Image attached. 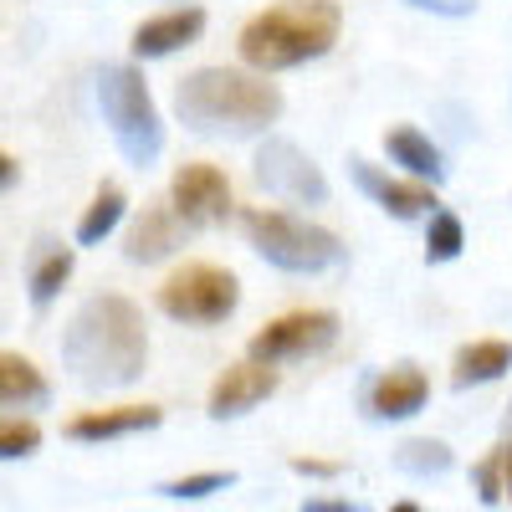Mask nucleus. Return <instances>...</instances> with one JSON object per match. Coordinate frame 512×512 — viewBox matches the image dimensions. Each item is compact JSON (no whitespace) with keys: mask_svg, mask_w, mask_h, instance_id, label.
Wrapping results in <instances>:
<instances>
[{"mask_svg":"<svg viewBox=\"0 0 512 512\" xmlns=\"http://www.w3.org/2000/svg\"><path fill=\"white\" fill-rule=\"evenodd\" d=\"M231 482H236V472H195V477H180V482H164L159 497H169V502H200L210 492H226Z\"/></svg>","mask_w":512,"mask_h":512,"instance_id":"nucleus-23","label":"nucleus"},{"mask_svg":"<svg viewBox=\"0 0 512 512\" xmlns=\"http://www.w3.org/2000/svg\"><path fill=\"white\" fill-rule=\"evenodd\" d=\"M180 246V216H175V205L169 210H159V205H149L144 216L128 226V236H123V256L128 262H164L169 251Z\"/></svg>","mask_w":512,"mask_h":512,"instance_id":"nucleus-15","label":"nucleus"},{"mask_svg":"<svg viewBox=\"0 0 512 512\" xmlns=\"http://www.w3.org/2000/svg\"><path fill=\"white\" fill-rule=\"evenodd\" d=\"M164 420L159 405H118V410H88L67 420V441H118V436H139L154 431Z\"/></svg>","mask_w":512,"mask_h":512,"instance_id":"nucleus-14","label":"nucleus"},{"mask_svg":"<svg viewBox=\"0 0 512 512\" xmlns=\"http://www.w3.org/2000/svg\"><path fill=\"white\" fill-rule=\"evenodd\" d=\"M477 497H482V507H502L507 502V482H502V446L487 456V461H477Z\"/></svg>","mask_w":512,"mask_h":512,"instance_id":"nucleus-25","label":"nucleus"},{"mask_svg":"<svg viewBox=\"0 0 512 512\" xmlns=\"http://www.w3.org/2000/svg\"><path fill=\"white\" fill-rule=\"evenodd\" d=\"M175 113L200 139H256L282 118V93L277 82H267V72L251 77L231 67H200L180 77Z\"/></svg>","mask_w":512,"mask_h":512,"instance_id":"nucleus-2","label":"nucleus"},{"mask_svg":"<svg viewBox=\"0 0 512 512\" xmlns=\"http://www.w3.org/2000/svg\"><path fill=\"white\" fill-rule=\"evenodd\" d=\"M461 246H466L461 216H456V210H431V226H425V262H431V267L456 262Z\"/></svg>","mask_w":512,"mask_h":512,"instance_id":"nucleus-21","label":"nucleus"},{"mask_svg":"<svg viewBox=\"0 0 512 512\" xmlns=\"http://www.w3.org/2000/svg\"><path fill=\"white\" fill-rule=\"evenodd\" d=\"M338 31H344L338 0H282L241 26L236 52L251 72H287L333 52Z\"/></svg>","mask_w":512,"mask_h":512,"instance_id":"nucleus-3","label":"nucleus"},{"mask_svg":"<svg viewBox=\"0 0 512 512\" xmlns=\"http://www.w3.org/2000/svg\"><path fill=\"white\" fill-rule=\"evenodd\" d=\"M451 461L456 456H451L446 441H405L395 451V466H400V472H410V477H446Z\"/></svg>","mask_w":512,"mask_h":512,"instance_id":"nucleus-22","label":"nucleus"},{"mask_svg":"<svg viewBox=\"0 0 512 512\" xmlns=\"http://www.w3.org/2000/svg\"><path fill=\"white\" fill-rule=\"evenodd\" d=\"M502 436L512 441V405H507V415H502Z\"/></svg>","mask_w":512,"mask_h":512,"instance_id":"nucleus-31","label":"nucleus"},{"mask_svg":"<svg viewBox=\"0 0 512 512\" xmlns=\"http://www.w3.org/2000/svg\"><path fill=\"white\" fill-rule=\"evenodd\" d=\"M241 231L262 262H272L277 272H292V277H318V272H333L349 262V246L328 226L287 216V210H246Z\"/></svg>","mask_w":512,"mask_h":512,"instance_id":"nucleus-4","label":"nucleus"},{"mask_svg":"<svg viewBox=\"0 0 512 512\" xmlns=\"http://www.w3.org/2000/svg\"><path fill=\"white\" fill-rule=\"evenodd\" d=\"M52 400V384L41 379V369L21 354H0V405L6 410H36V405H47Z\"/></svg>","mask_w":512,"mask_h":512,"instance_id":"nucleus-18","label":"nucleus"},{"mask_svg":"<svg viewBox=\"0 0 512 512\" xmlns=\"http://www.w3.org/2000/svg\"><path fill=\"white\" fill-rule=\"evenodd\" d=\"M0 185L16 190V159H11V154H0Z\"/></svg>","mask_w":512,"mask_h":512,"instance_id":"nucleus-29","label":"nucleus"},{"mask_svg":"<svg viewBox=\"0 0 512 512\" xmlns=\"http://www.w3.org/2000/svg\"><path fill=\"white\" fill-rule=\"evenodd\" d=\"M62 364L82 390H123V384H134L149 364L144 313L118 292L88 297L62 333Z\"/></svg>","mask_w":512,"mask_h":512,"instance_id":"nucleus-1","label":"nucleus"},{"mask_svg":"<svg viewBox=\"0 0 512 512\" xmlns=\"http://www.w3.org/2000/svg\"><path fill=\"white\" fill-rule=\"evenodd\" d=\"M123 190L118 185H103L98 195H93V205L82 210V221H77V246H98V241H108L113 236V226L123 221Z\"/></svg>","mask_w":512,"mask_h":512,"instance_id":"nucleus-20","label":"nucleus"},{"mask_svg":"<svg viewBox=\"0 0 512 512\" xmlns=\"http://www.w3.org/2000/svg\"><path fill=\"white\" fill-rule=\"evenodd\" d=\"M303 512H359V502H328V497H308Z\"/></svg>","mask_w":512,"mask_h":512,"instance_id":"nucleus-28","label":"nucleus"},{"mask_svg":"<svg viewBox=\"0 0 512 512\" xmlns=\"http://www.w3.org/2000/svg\"><path fill=\"white\" fill-rule=\"evenodd\" d=\"M67 277H72V246H41L36 262H31V277H26L31 308H47L52 297L67 287Z\"/></svg>","mask_w":512,"mask_h":512,"instance_id":"nucleus-19","label":"nucleus"},{"mask_svg":"<svg viewBox=\"0 0 512 512\" xmlns=\"http://www.w3.org/2000/svg\"><path fill=\"white\" fill-rule=\"evenodd\" d=\"M272 390H277V369H272L267 359H251V354H246V364H231L216 384H210L205 415H210V420H236V415L256 410Z\"/></svg>","mask_w":512,"mask_h":512,"instance_id":"nucleus-11","label":"nucleus"},{"mask_svg":"<svg viewBox=\"0 0 512 512\" xmlns=\"http://www.w3.org/2000/svg\"><path fill=\"white\" fill-rule=\"evenodd\" d=\"M405 6L431 11V16H446V21H461V16H472V11H477V0H405Z\"/></svg>","mask_w":512,"mask_h":512,"instance_id":"nucleus-26","label":"nucleus"},{"mask_svg":"<svg viewBox=\"0 0 512 512\" xmlns=\"http://www.w3.org/2000/svg\"><path fill=\"white\" fill-rule=\"evenodd\" d=\"M200 31H205V11L200 6H180V11H164V16L139 21V31H134L128 47H134L139 62H154V57H169V52L190 47V41H200Z\"/></svg>","mask_w":512,"mask_h":512,"instance_id":"nucleus-13","label":"nucleus"},{"mask_svg":"<svg viewBox=\"0 0 512 512\" xmlns=\"http://www.w3.org/2000/svg\"><path fill=\"white\" fill-rule=\"evenodd\" d=\"M241 303V282L216 262H190L159 287V313L175 323H226Z\"/></svg>","mask_w":512,"mask_h":512,"instance_id":"nucleus-6","label":"nucleus"},{"mask_svg":"<svg viewBox=\"0 0 512 512\" xmlns=\"http://www.w3.org/2000/svg\"><path fill=\"white\" fill-rule=\"evenodd\" d=\"M338 338V318L323 313V308H303V313H282L272 318L262 333H251V344L246 354L251 359H267V364H292V359H313L323 354L328 344Z\"/></svg>","mask_w":512,"mask_h":512,"instance_id":"nucleus-8","label":"nucleus"},{"mask_svg":"<svg viewBox=\"0 0 512 512\" xmlns=\"http://www.w3.org/2000/svg\"><path fill=\"white\" fill-rule=\"evenodd\" d=\"M36 446H41V425H36V420H21V415L11 410L6 425H0V456L21 461V456H31Z\"/></svg>","mask_w":512,"mask_h":512,"instance_id":"nucleus-24","label":"nucleus"},{"mask_svg":"<svg viewBox=\"0 0 512 512\" xmlns=\"http://www.w3.org/2000/svg\"><path fill=\"white\" fill-rule=\"evenodd\" d=\"M512 369V344L507 338H477V344L456 349L451 359V384L456 390H472V384H492Z\"/></svg>","mask_w":512,"mask_h":512,"instance_id":"nucleus-16","label":"nucleus"},{"mask_svg":"<svg viewBox=\"0 0 512 512\" xmlns=\"http://www.w3.org/2000/svg\"><path fill=\"white\" fill-rule=\"evenodd\" d=\"M98 108H103V123H108L118 154L134 169H149L164 154V118L149 98V82L139 67H128V62L103 67L98 72Z\"/></svg>","mask_w":512,"mask_h":512,"instance_id":"nucleus-5","label":"nucleus"},{"mask_svg":"<svg viewBox=\"0 0 512 512\" xmlns=\"http://www.w3.org/2000/svg\"><path fill=\"white\" fill-rule=\"evenodd\" d=\"M502 482H507V502H512V441H502Z\"/></svg>","mask_w":512,"mask_h":512,"instance_id":"nucleus-30","label":"nucleus"},{"mask_svg":"<svg viewBox=\"0 0 512 512\" xmlns=\"http://www.w3.org/2000/svg\"><path fill=\"white\" fill-rule=\"evenodd\" d=\"M384 154H390L405 175H415V180H431V185H441L446 180V164H441V149L420 134V128H410V123H400V128H390L384 134Z\"/></svg>","mask_w":512,"mask_h":512,"instance_id":"nucleus-17","label":"nucleus"},{"mask_svg":"<svg viewBox=\"0 0 512 512\" xmlns=\"http://www.w3.org/2000/svg\"><path fill=\"white\" fill-rule=\"evenodd\" d=\"M425 400H431V379H425L420 364H395L364 384L369 420H410L425 410Z\"/></svg>","mask_w":512,"mask_h":512,"instance_id":"nucleus-12","label":"nucleus"},{"mask_svg":"<svg viewBox=\"0 0 512 512\" xmlns=\"http://www.w3.org/2000/svg\"><path fill=\"white\" fill-rule=\"evenodd\" d=\"M349 175L384 210V216H395V221H420V216H431V210H436L431 180H415V175L400 180V175H390V169H379L369 159H349Z\"/></svg>","mask_w":512,"mask_h":512,"instance_id":"nucleus-10","label":"nucleus"},{"mask_svg":"<svg viewBox=\"0 0 512 512\" xmlns=\"http://www.w3.org/2000/svg\"><path fill=\"white\" fill-rule=\"evenodd\" d=\"M169 205H175V216L195 231L221 226L231 216V180L216 164H180L175 180H169Z\"/></svg>","mask_w":512,"mask_h":512,"instance_id":"nucleus-9","label":"nucleus"},{"mask_svg":"<svg viewBox=\"0 0 512 512\" xmlns=\"http://www.w3.org/2000/svg\"><path fill=\"white\" fill-rule=\"evenodd\" d=\"M292 472L297 477H338V472H344V466H338V461H318V456H292Z\"/></svg>","mask_w":512,"mask_h":512,"instance_id":"nucleus-27","label":"nucleus"},{"mask_svg":"<svg viewBox=\"0 0 512 512\" xmlns=\"http://www.w3.org/2000/svg\"><path fill=\"white\" fill-rule=\"evenodd\" d=\"M251 175L267 195L277 200H292V205H328V180L323 169L297 149L292 139H267L251 159Z\"/></svg>","mask_w":512,"mask_h":512,"instance_id":"nucleus-7","label":"nucleus"}]
</instances>
